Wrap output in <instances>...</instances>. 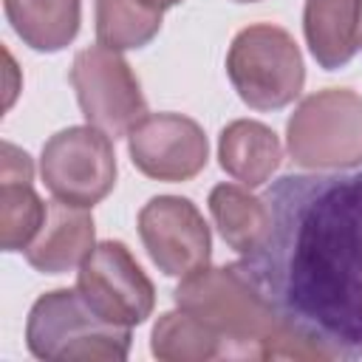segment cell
<instances>
[{
	"label": "cell",
	"mask_w": 362,
	"mask_h": 362,
	"mask_svg": "<svg viewBox=\"0 0 362 362\" xmlns=\"http://www.w3.org/2000/svg\"><path fill=\"white\" fill-rule=\"evenodd\" d=\"M178 308L204 320L223 342V356L240 359H320L317 351L272 308L238 263L204 266L173 291Z\"/></svg>",
	"instance_id": "7a4b0ae2"
},
{
	"label": "cell",
	"mask_w": 362,
	"mask_h": 362,
	"mask_svg": "<svg viewBox=\"0 0 362 362\" xmlns=\"http://www.w3.org/2000/svg\"><path fill=\"white\" fill-rule=\"evenodd\" d=\"M82 300L113 325H141L156 305V288L122 240H105L90 249L76 274Z\"/></svg>",
	"instance_id": "ba28073f"
},
{
	"label": "cell",
	"mask_w": 362,
	"mask_h": 362,
	"mask_svg": "<svg viewBox=\"0 0 362 362\" xmlns=\"http://www.w3.org/2000/svg\"><path fill=\"white\" fill-rule=\"evenodd\" d=\"M218 158L235 181H240L243 187H260L277 170L283 147L272 127L252 119H238L221 130Z\"/></svg>",
	"instance_id": "4fadbf2b"
},
{
	"label": "cell",
	"mask_w": 362,
	"mask_h": 362,
	"mask_svg": "<svg viewBox=\"0 0 362 362\" xmlns=\"http://www.w3.org/2000/svg\"><path fill=\"white\" fill-rule=\"evenodd\" d=\"M14 34L34 51H62L79 31V0H3Z\"/></svg>",
	"instance_id": "5bb4252c"
},
{
	"label": "cell",
	"mask_w": 362,
	"mask_h": 362,
	"mask_svg": "<svg viewBox=\"0 0 362 362\" xmlns=\"http://www.w3.org/2000/svg\"><path fill=\"white\" fill-rule=\"evenodd\" d=\"M235 3H257V0H235Z\"/></svg>",
	"instance_id": "ffe728a7"
},
{
	"label": "cell",
	"mask_w": 362,
	"mask_h": 362,
	"mask_svg": "<svg viewBox=\"0 0 362 362\" xmlns=\"http://www.w3.org/2000/svg\"><path fill=\"white\" fill-rule=\"evenodd\" d=\"M226 76L249 107L280 110L300 96L305 65L294 37L286 28L257 23L232 40Z\"/></svg>",
	"instance_id": "277c9868"
},
{
	"label": "cell",
	"mask_w": 362,
	"mask_h": 362,
	"mask_svg": "<svg viewBox=\"0 0 362 362\" xmlns=\"http://www.w3.org/2000/svg\"><path fill=\"white\" fill-rule=\"evenodd\" d=\"M48 204L40 201L31 181L0 178V243L6 252H25L45 221Z\"/></svg>",
	"instance_id": "ac0fdd59"
},
{
	"label": "cell",
	"mask_w": 362,
	"mask_h": 362,
	"mask_svg": "<svg viewBox=\"0 0 362 362\" xmlns=\"http://www.w3.org/2000/svg\"><path fill=\"white\" fill-rule=\"evenodd\" d=\"M288 156L305 170H342L362 161V96L328 88L305 96L286 127Z\"/></svg>",
	"instance_id": "5b68a950"
},
{
	"label": "cell",
	"mask_w": 362,
	"mask_h": 362,
	"mask_svg": "<svg viewBox=\"0 0 362 362\" xmlns=\"http://www.w3.org/2000/svg\"><path fill=\"white\" fill-rule=\"evenodd\" d=\"M161 31V11L141 0H96V40L113 51L144 48Z\"/></svg>",
	"instance_id": "e0dca14e"
},
{
	"label": "cell",
	"mask_w": 362,
	"mask_h": 362,
	"mask_svg": "<svg viewBox=\"0 0 362 362\" xmlns=\"http://www.w3.org/2000/svg\"><path fill=\"white\" fill-rule=\"evenodd\" d=\"M150 351L164 362H209L223 356V342L204 320L178 308L158 317Z\"/></svg>",
	"instance_id": "2e32d148"
},
{
	"label": "cell",
	"mask_w": 362,
	"mask_h": 362,
	"mask_svg": "<svg viewBox=\"0 0 362 362\" xmlns=\"http://www.w3.org/2000/svg\"><path fill=\"white\" fill-rule=\"evenodd\" d=\"M263 204L240 272L320 359H362V164L283 175Z\"/></svg>",
	"instance_id": "6da1fadb"
},
{
	"label": "cell",
	"mask_w": 362,
	"mask_h": 362,
	"mask_svg": "<svg viewBox=\"0 0 362 362\" xmlns=\"http://www.w3.org/2000/svg\"><path fill=\"white\" fill-rule=\"evenodd\" d=\"M71 85L88 124L99 127L110 139L127 136L147 116L139 79L113 48H82L71 65Z\"/></svg>",
	"instance_id": "52a82bcc"
},
{
	"label": "cell",
	"mask_w": 362,
	"mask_h": 362,
	"mask_svg": "<svg viewBox=\"0 0 362 362\" xmlns=\"http://www.w3.org/2000/svg\"><path fill=\"white\" fill-rule=\"evenodd\" d=\"M40 175L57 201L90 209L116 184V153L110 136L93 124L54 133L42 144Z\"/></svg>",
	"instance_id": "8992f818"
},
{
	"label": "cell",
	"mask_w": 362,
	"mask_h": 362,
	"mask_svg": "<svg viewBox=\"0 0 362 362\" xmlns=\"http://www.w3.org/2000/svg\"><path fill=\"white\" fill-rule=\"evenodd\" d=\"M139 235L150 260L167 277H187L209 266V226L189 198H150L139 212Z\"/></svg>",
	"instance_id": "9c48e42d"
},
{
	"label": "cell",
	"mask_w": 362,
	"mask_h": 362,
	"mask_svg": "<svg viewBox=\"0 0 362 362\" xmlns=\"http://www.w3.org/2000/svg\"><path fill=\"white\" fill-rule=\"evenodd\" d=\"M93 249V218L85 206H74L65 201H51L45 209V221L37 238L25 249V260L31 269L42 274H62L82 260Z\"/></svg>",
	"instance_id": "8fae6325"
},
{
	"label": "cell",
	"mask_w": 362,
	"mask_h": 362,
	"mask_svg": "<svg viewBox=\"0 0 362 362\" xmlns=\"http://www.w3.org/2000/svg\"><path fill=\"white\" fill-rule=\"evenodd\" d=\"M147 8H153V11H161L164 14V8H170V6H175V3H181V0H141Z\"/></svg>",
	"instance_id": "d6986e66"
},
{
	"label": "cell",
	"mask_w": 362,
	"mask_h": 362,
	"mask_svg": "<svg viewBox=\"0 0 362 362\" xmlns=\"http://www.w3.org/2000/svg\"><path fill=\"white\" fill-rule=\"evenodd\" d=\"M303 31L320 68L337 71L359 51L362 0H305Z\"/></svg>",
	"instance_id": "7c38bea8"
},
{
	"label": "cell",
	"mask_w": 362,
	"mask_h": 362,
	"mask_svg": "<svg viewBox=\"0 0 362 362\" xmlns=\"http://www.w3.org/2000/svg\"><path fill=\"white\" fill-rule=\"evenodd\" d=\"M209 212L221 238L238 255H249L260 243L269 223L263 198L249 195L238 184H218L209 192Z\"/></svg>",
	"instance_id": "9a60e30c"
},
{
	"label": "cell",
	"mask_w": 362,
	"mask_h": 362,
	"mask_svg": "<svg viewBox=\"0 0 362 362\" xmlns=\"http://www.w3.org/2000/svg\"><path fill=\"white\" fill-rule=\"evenodd\" d=\"M359 48H362V31H359Z\"/></svg>",
	"instance_id": "44dd1931"
},
{
	"label": "cell",
	"mask_w": 362,
	"mask_h": 362,
	"mask_svg": "<svg viewBox=\"0 0 362 362\" xmlns=\"http://www.w3.org/2000/svg\"><path fill=\"white\" fill-rule=\"evenodd\" d=\"M25 345L45 362H122L130 328L102 320L76 288H54L31 305Z\"/></svg>",
	"instance_id": "3957f363"
},
{
	"label": "cell",
	"mask_w": 362,
	"mask_h": 362,
	"mask_svg": "<svg viewBox=\"0 0 362 362\" xmlns=\"http://www.w3.org/2000/svg\"><path fill=\"white\" fill-rule=\"evenodd\" d=\"M133 164L156 181H187L206 167V136L201 124L181 113H147L130 133Z\"/></svg>",
	"instance_id": "30bf717a"
}]
</instances>
